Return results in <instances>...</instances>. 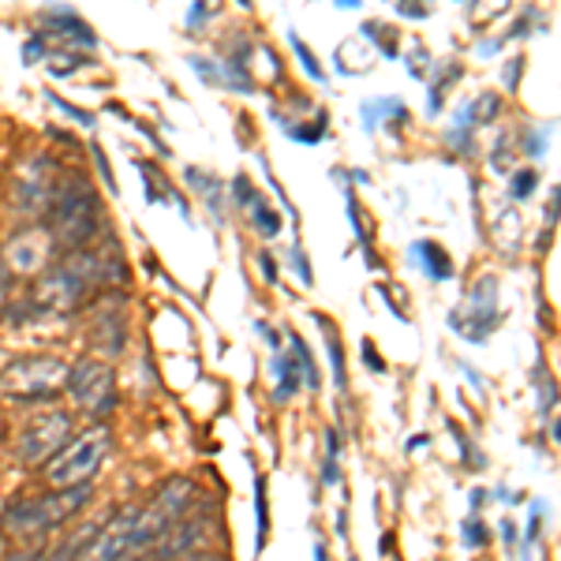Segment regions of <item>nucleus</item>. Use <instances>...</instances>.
I'll list each match as a JSON object with an SVG mask.
<instances>
[{"mask_svg":"<svg viewBox=\"0 0 561 561\" xmlns=\"http://www.w3.org/2000/svg\"><path fill=\"white\" fill-rule=\"evenodd\" d=\"M460 539H465L468 550H479V547H486L491 531H486V524L479 517H465V520H460Z\"/></svg>","mask_w":561,"mask_h":561,"instance_id":"6ab92c4d","label":"nucleus"},{"mask_svg":"<svg viewBox=\"0 0 561 561\" xmlns=\"http://www.w3.org/2000/svg\"><path fill=\"white\" fill-rule=\"evenodd\" d=\"M341 476V434L325 431V465H322V486H337Z\"/></svg>","mask_w":561,"mask_h":561,"instance_id":"dca6fc26","label":"nucleus"},{"mask_svg":"<svg viewBox=\"0 0 561 561\" xmlns=\"http://www.w3.org/2000/svg\"><path fill=\"white\" fill-rule=\"evenodd\" d=\"M49 210H53V232L68 243H83L98 229V198L87 187V180L79 176L71 184L57 187Z\"/></svg>","mask_w":561,"mask_h":561,"instance_id":"423d86ee","label":"nucleus"},{"mask_svg":"<svg viewBox=\"0 0 561 561\" xmlns=\"http://www.w3.org/2000/svg\"><path fill=\"white\" fill-rule=\"evenodd\" d=\"M274 397L277 401H288V397L296 393V389H300V370H296V364L288 356H274Z\"/></svg>","mask_w":561,"mask_h":561,"instance_id":"4468645a","label":"nucleus"},{"mask_svg":"<svg viewBox=\"0 0 561 561\" xmlns=\"http://www.w3.org/2000/svg\"><path fill=\"white\" fill-rule=\"evenodd\" d=\"M180 561H221V558H214V554H187V558H180Z\"/></svg>","mask_w":561,"mask_h":561,"instance_id":"c9c22d12","label":"nucleus"},{"mask_svg":"<svg viewBox=\"0 0 561 561\" xmlns=\"http://www.w3.org/2000/svg\"><path fill=\"white\" fill-rule=\"evenodd\" d=\"M330 359H333V378H337V389L345 393L348 389V375H345V352H341L337 341L330 337Z\"/></svg>","mask_w":561,"mask_h":561,"instance_id":"393cba45","label":"nucleus"},{"mask_svg":"<svg viewBox=\"0 0 561 561\" xmlns=\"http://www.w3.org/2000/svg\"><path fill=\"white\" fill-rule=\"evenodd\" d=\"M364 359L370 364V370H375V375H382V370H386L382 356H378V352H375V345H370V341H364Z\"/></svg>","mask_w":561,"mask_h":561,"instance_id":"c756f323","label":"nucleus"},{"mask_svg":"<svg viewBox=\"0 0 561 561\" xmlns=\"http://www.w3.org/2000/svg\"><path fill=\"white\" fill-rule=\"evenodd\" d=\"M494 319H497V280L494 277H483L472 288V296H468V311L449 314L454 330L468 341H486Z\"/></svg>","mask_w":561,"mask_h":561,"instance_id":"1a4fd4ad","label":"nucleus"},{"mask_svg":"<svg viewBox=\"0 0 561 561\" xmlns=\"http://www.w3.org/2000/svg\"><path fill=\"white\" fill-rule=\"evenodd\" d=\"M0 554H4V531H0Z\"/></svg>","mask_w":561,"mask_h":561,"instance_id":"58836bf2","label":"nucleus"},{"mask_svg":"<svg viewBox=\"0 0 561 561\" xmlns=\"http://www.w3.org/2000/svg\"><path fill=\"white\" fill-rule=\"evenodd\" d=\"M288 42H293L296 57L304 60V71H307V76H311V79H319V83H322V79H325V71H322V65H319V57H314V53L307 49V45L300 42V34H296V31H288Z\"/></svg>","mask_w":561,"mask_h":561,"instance_id":"aec40b11","label":"nucleus"},{"mask_svg":"<svg viewBox=\"0 0 561 561\" xmlns=\"http://www.w3.org/2000/svg\"><path fill=\"white\" fill-rule=\"evenodd\" d=\"M293 262H296V274H300V280H304V285H311V262H307L304 259V251L300 248H293Z\"/></svg>","mask_w":561,"mask_h":561,"instance_id":"c85d7f7f","label":"nucleus"},{"mask_svg":"<svg viewBox=\"0 0 561 561\" xmlns=\"http://www.w3.org/2000/svg\"><path fill=\"white\" fill-rule=\"evenodd\" d=\"M87 60L83 57H65V53H57V57H49V71L53 76H71L76 68H83Z\"/></svg>","mask_w":561,"mask_h":561,"instance_id":"a878e982","label":"nucleus"},{"mask_svg":"<svg viewBox=\"0 0 561 561\" xmlns=\"http://www.w3.org/2000/svg\"><path fill=\"white\" fill-rule=\"evenodd\" d=\"M536 184H539L536 169H520V173L513 176V184H510V195L513 198H528L531 192H536Z\"/></svg>","mask_w":561,"mask_h":561,"instance_id":"4be33fe9","label":"nucleus"},{"mask_svg":"<svg viewBox=\"0 0 561 561\" xmlns=\"http://www.w3.org/2000/svg\"><path fill=\"white\" fill-rule=\"evenodd\" d=\"M251 221H255V229L262 232V237H277V232H280V217L270 210V206L262 203V198H255V203H251Z\"/></svg>","mask_w":561,"mask_h":561,"instance_id":"a211bd4d","label":"nucleus"},{"mask_svg":"<svg viewBox=\"0 0 561 561\" xmlns=\"http://www.w3.org/2000/svg\"><path fill=\"white\" fill-rule=\"evenodd\" d=\"M314 561H330V558H325V547H322V542L314 547Z\"/></svg>","mask_w":561,"mask_h":561,"instance_id":"4c0bfd02","label":"nucleus"},{"mask_svg":"<svg viewBox=\"0 0 561 561\" xmlns=\"http://www.w3.org/2000/svg\"><path fill=\"white\" fill-rule=\"evenodd\" d=\"M206 539V517H192V520H180L176 528H169L165 536H161L158 542L161 547H153V561H180V558H187L192 554V547L195 542H203Z\"/></svg>","mask_w":561,"mask_h":561,"instance_id":"9d476101","label":"nucleus"},{"mask_svg":"<svg viewBox=\"0 0 561 561\" xmlns=\"http://www.w3.org/2000/svg\"><path fill=\"white\" fill-rule=\"evenodd\" d=\"M71 364L60 356H23L0 370V397L15 404L57 401L68 389Z\"/></svg>","mask_w":561,"mask_h":561,"instance_id":"f03ea898","label":"nucleus"},{"mask_svg":"<svg viewBox=\"0 0 561 561\" xmlns=\"http://www.w3.org/2000/svg\"><path fill=\"white\" fill-rule=\"evenodd\" d=\"M53 243H49V232H20L12 243H8V262H12V270H20V274H38L45 266V259H49Z\"/></svg>","mask_w":561,"mask_h":561,"instance_id":"9b49d317","label":"nucleus"},{"mask_svg":"<svg viewBox=\"0 0 561 561\" xmlns=\"http://www.w3.org/2000/svg\"><path fill=\"white\" fill-rule=\"evenodd\" d=\"M71 442V415L53 409V412H38L31 423L23 427L20 442H15V457L23 465H49L53 457L60 454Z\"/></svg>","mask_w":561,"mask_h":561,"instance_id":"0eeeda50","label":"nucleus"},{"mask_svg":"<svg viewBox=\"0 0 561 561\" xmlns=\"http://www.w3.org/2000/svg\"><path fill=\"white\" fill-rule=\"evenodd\" d=\"M528 153H531V158H539V153H542V131H531V139H528Z\"/></svg>","mask_w":561,"mask_h":561,"instance_id":"72a5a7b5","label":"nucleus"},{"mask_svg":"<svg viewBox=\"0 0 561 561\" xmlns=\"http://www.w3.org/2000/svg\"><path fill=\"white\" fill-rule=\"evenodd\" d=\"M412 255H415V259H423V266H427V274H431L434 280H449V274H454V266H449V255H446V251H442L434 240H420V243L412 248Z\"/></svg>","mask_w":561,"mask_h":561,"instance_id":"ddd939ff","label":"nucleus"},{"mask_svg":"<svg viewBox=\"0 0 561 561\" xmlns=\"http://www.w3.org/2000/svg\"><path fill=\"white\" fill-rule=\"evenodd\" d=\"M90 491L79 486V491H49L42 497H23V502H12L0 517V531H15V536H34V531H49L57 524H65L68 517H76L87 505Z\"/></svg>","mask_w":561,"mask_h":561,"instance_id":"39448f33","label":"nucleus"},{"mask_svg":"<svg viewBox=\"0 0 561 561\" xmlns=\"http://www.w3.org/2000/svg\"><path fill=\"white\" fill-rule=\"evenodd\" d=\"M262 274H266V280H277V270H274V259L262 255Z\"/></svg>","mask_w":561,"mask_h":561,"instance_id":"f704fd0d","label":"nucleus"},{"mask_svg":"<svg viewBox=\"0 0 561 561\" xmlns=\"http://www.w3.org/2000/svg\"><path fill=\"white\" fill-rule=\"evenodd\" d=\"M542 517H547V505L542 502H531V513H528V531H524V547H536V539H539V528H542Z\"/></svg>","mask_w":561,"mask_h":561,"instance_id":"5701e85b","label":"nucleus"},{"mask_svg":"<svg viewBox=\"0 0 561 561\" xmlns=\"http://www.w3.org/2000/svg\"><path fill=\"white\" fill-rule=\"evenodd\" d=\"M397 15H409V20H427L431 8H415L412 0H409V4H397Z\"/></svg>","mask_w":561,"mask_h":561,"instance_id":"7c9ffc66","label":"nucleus"},{"mask_svg":"<svg viewBox=\"0 0 561 561\" xmlns=\"http://www.w3.org/2000/svg\"><path fill=\"white\" fill-rule=\"evenodd\" d=\"M94 161H98V169H102V180H105V187L108 192H116V184H113V169H108V161H105V150L94 142Z\"/></svg>","mask_w":561,"mask_h":561,"instance_id":"cd10ccee","label":"nucleus"},{"mask_svg":"<svg viewBox=\"0 0 561 561\" xmlns=\"http://www.w3.org/2000/svg\"><path fill=\"white\" fill-rule=\"evenodd\" d=\"M34 53H38V57H42V38H31V42H26V49H23L26 65H31V60H34Z\"/></svg>","mask_w":561,"mask_h":561,"instance_id":"473e14b6","label":"nucleus"},{"mask_svg":"<svg viewBox=\"0 0 561 561\" xmlns=\"http://www.w3.org/2000/svg\"><path fill=\"white\" fill-rule=\"evenodd\" d=\"M206 12H210L206 4H195V8H192V15H187V31H195V26L206 20Z\"/></svg>","mask_w":561,"mask_h":561,"instance_id":"2f4dec72","label":"nucleus"},{"mask_svg":"<svg viewBox=\"0 0 561 561\" xmlns=\"http://www.w3.org/2000/svg\"><path fill=\"white\" fill-rule=\"evenodd\" d=\"M42 23H49L53 31H60V38H71L79 45H98V34L90 31L76 12H68V8H49V12H42Z\"/></svg>","mask_w":561,"mask_h":561,"instance_id":"f8f14e48","label":"nucleus"},{"mask_svg":"<svg viewBox=\"0 0 561 561\" xmlns=\"http://www.w3.org/2000/svg\"><path fill=\"white\" fill-rule=\"evenodd\" d=\"M65 393H71V401H76L83 412L108 415V412H113V404H116L113 367L102 364V359H79V364H71Z\"/></svg>","mask_w":561,"mask_h":561,"instance_id":"6e6552de","label":"nucleus"},{"mask_svg":"<svg viewBox=\"0 0 561 561\" xmlns=\"http://www.w3.org/2000/svg\"><path fill=\"white\" fill-rule=\"evenodd\" d=\"M232 192H237V203H240V206H251V203L259 198V192L251 187V180H248V176H237V180H232Z\"/></svg>","mask_w":561,"mask_h":561,"instance_id":"bb28decb","label":"nucleus"},{"mask_svg":"<svg viewBox=\"0 0 561 561\" xmlns=\"http://www.w3.org/2000/svg\"><path fill=\"white\" fill-rule=\"evenodd\" d=\"M288 341H293V352H296V359H293V364H296V370H300V382H307L311 389H319V370H314L311 348L304 345V337H300V333H293V337H288Z\"/></svg>","mask_w":561,"mask_h":561,"instance_id":"f3484780","label":"nucleus"},{"mask_svg":"<svg viewBox=\"0 0 561 561\" xmlns=\"http://www.w3.org/2000/svg\"><path fill=\"white\" fill-rule=\"evenodd\" d=\"M427 442H431L427 434H420V438H412V442H409V449H420V446H427Z\"/></svg>","mask_w":561,"mask_h":561,"instance_id":"e433bc0d","label":"nucleus"},{"mask_svg":"<svg viewBox=\"0 0 561 561\" xmlns=\"http://www.w3.org/2000/svg\"><path fill=\"white\" fill-rule=\"evenodd\" d=\"M364 38L382 45L386 57H397V42H393V38H386V26H382V23H364Z\"/></svg>","mask_w":561,"mask_h":561,"instance_id":"b1692460","label":"nucleus"},{"mask_svg":"<svg viewBox=\"0 0 561 561\" xmlns=\"http://www.w3.org/2000/svg\"><path fill=\"white\" fill-rule=\"evenodd\" d=\"M192 502H195V483H192V479H169V483L161 486V491L153 494L147 505H142L139 517H135L128 558H124V561L139 558L147 547H158V539L187 517Z\"/></svg>","mask_w":561,"mask_h":561,"instance_id":"7ed1b4c3","label":"nucleus"},{"mask_svg":"<svg viewBox=\"0 0 561 561\" xmlns=\"http://www.w3.org/2000/svg\"><path fill=\"white\" fill-rule=\"evenodd\" d=\"M113 454V434L105 423H94L90 431L76 434L57 457L45 465V479L53 491H79L87 486V479L105 465V457Z\"/></svg>","mask_w":561,"mask_h":561,"instance_id":"20e7f679","label":"nucleus"},{"mask_svg":"<svg viewBox=\"0 0 561 561\" xmlns=\"http://www.w3.org/2000/svg\"><path fill=\"white\" fill-rule=\"evenodd\" d=\"M359 116H364V128L375 131L378 124H382V116H397V121H404V105L397 102V98H375V102H364Z\"/></svg>","mask_w":561,"mask_h":561,"instance_id":"2eb2a0df","label":"nucleus"},{"mask_svg":"<svg viewBox=\"0 0 561 561\" xmlns=\"http://www.w3.org/2000/svg\"><path fill=\"white\" fill-rule=\"evenodd\" d=\"M121 266L116 262H105L98 251H79L71 255L65 266L49 270L38 280V293H34V307L45 314H68L76 311L79 300L90 293L94 285H105V280H121Z\"/></svg>","mask_w":561,"mask_h":561,"instance_id":"f257e3e1","label":"nucleus"},{"mask_svg":"<svg viewBox=\"0 0 561 561\" xmlns=\"http://www.w3.org/2000/svg\"><path fill=\"white\" fill-rule=\"evenodd\" d=\"M255 513H259V542L255 547H266V531H270V510H266V479L255 483Z\"/></svg>","mask_w":561,"mask_h":561,"instance_id":"412c9836","label":"nucleus"}]
</instances>
